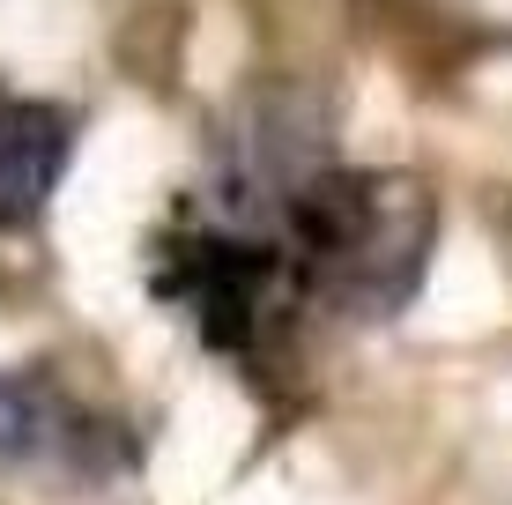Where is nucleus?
<instances>
[{
	"label": "nucleus",
	"instance_id": "f257e3e1",
	"mask_svg": "<svg viewBox=\"0 0 512 505\" xmlns=\"http://www.w3.org/2000/svg\"><path fill=\"white\" fill-rule=\"evenodd\" d=\"M297 268L349 312H394L431 260V194L416 179L312 171L290 201Z\"/></svg>",
	"mask_w": 512,
	"mask_h": 505
},
{
	"label": "nucleus",
	"instance_id": "f03ea898",
	"mask_svg": "<svg viewBox=\"0 0 512 505\" xmlns=\"http://www.w3.org/2000/svg\"><path fill=\"white\" fill-rule=\"evenodd\" d=\"M75 149V119L45 97H15L0 104V223H30L52 201Z\"/></svg>",
	"mask_w": 512,
	"mask_h": 505
},
{
	"label": "nucleus",
	"instance_id": "7ed1b4c3",
	"mask_svg": "<svg viewBox=\"0 0 512 505\" xmlns=\"http://www.w3.org/2000/svg\"><path fill=\"white\" fill-rule=\"evenodd\" d=\"M30 402H23V387H8V379H0V461H15L30 446Z\"/></svg>",
	"mask_w": 512,
	"mask_h": 505
}]
</instances>
